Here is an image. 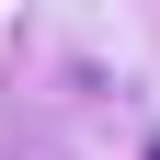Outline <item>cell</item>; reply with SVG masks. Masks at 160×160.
Segmentation results:
<instances>
[{
	"label": "cell",
	"mask_w": 160,
	"mask_h": 160,
	"mask_svg": "<svg viewBox=\"0 0 160 160\" xmlns=\"http://www.w3.org/2000/svg\"><path fill=\"white\" fill-rule=\"evenodd\" d=\"M149 160H160V137H149Z\"/></svg>",
	"instance_id": "obj_1"
}]
</instances>
